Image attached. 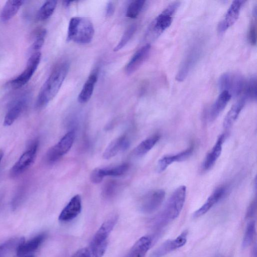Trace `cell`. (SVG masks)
Segmentation results:
<instances>
[{"label":"cell","instance_id":"1","mask_svg":"<svg viewBox=\"0 0 257 257\" xmlns=\"http://www.w3.org/2000/svg\"><path fill=\"white\" fill-rule=\"evenodd\" d=\"M69 68V64L63 62L53 69L38 96L36 102V107L38 109L45 107L55 97L67 76Z\"/></svg>","mask_w":257,"mask_h":257},{"label":"cell","instance_id":"2","mask_svg":"<svg viewBox=\"0 0 257 257\" xmlns=\"http://www.w3.org/2000/svg\"><path fill=\"white\" fill-rule=\"evenodd\" d=\"M186 196V187L184 185L178 187L173 192L162 212L156 218L157 226L163 227L179 215L184 206Z\"/></svg>","mask_w":257,"mask_h":257},{"label":"cell","instance_id":"3","mask_svg":"<svg viewBox=\"0 0 257 257\" xmlns=\"http://www.w3.org/2000/svg\"><path fill=\"white\" fill-rule=\"evenodd\" d=\"M94 34L93 25L86 18L75 17L69 22L67 40L79 44H87L93 39Z\"/></svg>","mask_w":257,"mask_h":257},{"label":"cell","instance_id":"4","mask_svg":"<svg viewBox=\"0 0 257 257\" xmlns=\"http://www.w3.org/2000/svg\"><path fill=\"white\" fill-rule=\"evenodd\" d=\"M180 5L179 1L171 3L155 18L149 28V36L156 39L170 27Z\"/></svg>","mask_w":257,"mask_h":257},{"label":"cell","instance_id":"5","mask_svg":"<svg viewBox=\"0 0 257 257\" xmlns=\"http://www.w3.org/2000/svg\"><path fill=\"white\" fill-rule=\"evenodd\" d=\"M202 52V46L200 42L194 43L190 47L180 65L176 76V80L181 82L185 79L199 60Z\"/></svg>","mask_w":257,"mask_h":257},{"label":"cell","instance_id":"6","mask_svg":"<svg viewBox=\"0 0 257 257\" xmlns=\"http://www.w3.org/2000/svg\"><path fill=\"white\" fill-rule=\"evenodd\" d=\"M245 80L240 74L226 72L223 74L218 80V87L221 91H226L234 97L242 92Z\"/></svg>","mask_w":257,"mask_h":257},{"label":"cell","instance_id":"7","mask_svg":"<svg viewBox=\"0 0 257 257\" xmlns=\"http://www.w3.org/2000/svg\"><path fill=\"white\" fill-rule=\"evenodd\" d=\"M41 58V52H34L28 59L25 70L18 76L10 80L8 85L12 88L18 89L27 83L37 70Z\"/></svg>","mask_w":257,"mask_h":257},{"label":"cell","instance_id":"8","mask_svg":"<svg viewBox=\"0 0 257 257\" xmlns=\"http://www.w3.org/2000/svg\"><path fill=\"white\" fill-rule=\"evenodd\" d=\"M75 138L73 131L68 132L55 146L51 147L46 154V159L49 163L57 161L71 149Z\"/></svg>","mask_w":257,"mask_h":257},{"label":"cell","instance_id":"9","mask_svg":"<svg viewBox=\"0 0 257 257\" xmlns=\"http://www.w3.org/2000/svg\"><path fill=\"white\" fill-rule=\"evenodd\" d=\"M39 142L36 141L20 157L12 167L10 174L12 177H17L27 170L34 162L37 156Z\"/></svg>","mask_w":257,"mask_h":257},{"label":"cell","instance_id":"10","mask_svg":"<svg viewBox=\"0 0 257 257\" xmlns=\"http://www.w3.org/2000/svg\"><path fill=\"white\" fill-rule=\"evenodd\" d=\"M165 197V192L163 190L158 189L150 191L141 199L139 208L143 213H152L159 208Z\"/></svg>","mask_w":257,"mask_h":257},{"label":"cell","instance_id":"11","mask_svg":"<svg viewBox=\"0 0 257 257\" xmlns=\"http://www.w3.org/2000/svg\"><path fill=\"white\" fill-rule=\"evenodd\" d=\"M188 232H182L176 238L165 241L152 253L151 257H163L168 253L184 245L187 241Z\"/></svg>","mask_w":257,"mask_h":257},{"label":"cell","instance_id":"12","mask_svg":"<svg viewBox=\"0 0 257 257\" xmlns=\"http://www.w3.org/2000/svg\"><path fill=\"white\" fill-rule=\"evenodd\" d=\"M244 3L243 1L238 0L234 1L232 3L223 18L218 24L217 28L219 33L224 32L236 22Z\"/></svg>","mask_w":257,"mask_h":257},{"label":"cell","instance_id":"13","mask_svg":"<svg viewBox=\"0 0 257 257\" xmlns=\"http://www.w3.org/2000/svg\"><path fill=\"white\" fill-rule=\"evenodd\" d=\"M117 219L118 216L115 214L109 216L96 232L89 244L96 245L108 243L107 238L116 224Z\"/></svg>","mask_w":257,"mask_h":257},{"label":"cell","instance_id":"14","mask_svg":"<svg viewBox=\"0 0 257 257\" xmlns=\"http://www.w3.org/2000/svg\"><path fill=\"white\" fill-rule=\"evenodd\" d=\"M81 207V197L79 195H76L71 199L61 212L59 220L66 222L73 220L80 213Z\"/></svg>","mask_w":257,"mask_h":257},{"label":"cell","instance_id":"15","mask_svg":"<svg viewBox=\"0 0 257 257\" xmlns=\"http://www.w3.org/2000/svg\"><path fill=\"white\" fill-rule=\"evenodd\" d=\"M150 50L149 44L139 49L127 63L125 68L126 73L131 74L137 70L148 57Z\"/></svg>","mask_w":257,"mask_h":257},{"label":"cell","instance_id":"16","mask_svg":"<svg viewBox=\"0 0 257 257\" xmlns=\"http://www.w3.org/2000/svg\"><path fill=\"white\" fill-rule=\"evenodd\" d=\"M226 188L221 186L216 188L209 196L206 202L193 213V217H199L207 213L215 204L221 200L226 192Z\"/></svg>","mask_w":257,"mask_h":257},{"label":"cell","instance_id":"17","mask_svg":"<svg viewBox=\"0 0 257 257\" xmlns=\"http://www.w3.org/2000/svg\"><path fill=\"white\" fill-rule=\"evenodd\" d=\"M193 146L175 155H167L160 159L157 165V171L161 173L165 171L172 163L175 162H179L185 160L192 153Z\"/></svg>","mask_w":257,"mask_h":257},{"label":"cell","instance_id":"18","mask_svg":"<svg viewBox=\"0 0 257 257\" xmlns=\"http://www.w3.org/2000/svg\"><path fill=\"white\" fill-rule=\"evenodd\" d=\"M130 143L125 136H121L111 141L104 150L102 157L104 159H109L119 152L124 151L129 146Z\"/></svg>","mask_w":257,"mask_h":257},{"label":"cell","instance_id":"19","mask_svg":"<svg viewBox=\"0 0 257 257\" xmlns=\"http://www.w3.org/2000/svg\"><path fill=\"white\" fill-rule=\"evenodd\" d=\"M152 241V238L150 236L141 237L131 248L125 257H145Z\"/></svg>","mask_w":257,"mask_h":257},{"label":"cell","instance_id":"20","mask_svg":"<svg viewBox=\"0 0 257 257\" xmlns=\"http://www.w3.org/2000/svg\"><path fill=\"white\" fill-rule=\"evenodd\" d=\"M224 140V135H220L211 151L207 155L202 164V169L204 171L211 169L220 156Z\"/></svg>","mask_w":257,"mask_h":257},{"label":"cell","instance_id":"21","mask_svg":"<svg viewBox=\"0 0 257 257\" xmlns=\"http://www.w3.org/2000/svg\"><path fill=\"white\" fill-rule=\"evenodd\" d=\"M231 97V95L227 91H221L210 108L209 114L210 121H213L218 116L226 107Z\"/></svg>","mask_w":257,"mask_h":257},{"label":"cell","instance_id":"22","mask_svg":"<svg viewBox=\"0 0 257 257\" xmlns=\"http://www.w3.org/2000/svg\"><path fill=\"white\" fill-rule=\"evenodd\" d=\"M45 237V234L42 233L27 242L24 241L18 246L17 248V255L20 257L35 251L43 243Z\"/></svg>","mask_w":257,"mask_h":257},{"label":"cell","instance_id":"23","mask_svg":"<svg viewBox=\"0 0 257 257\" xmlns=\"http://www.w3.org/2000/svg\"><path fill=\"white\" fill-rule=\"evenodd\" d=\"M97 77L96 71L93 72L89 75L78 96V101L80 103H84L90 99L92 95Z\"/></svg>","mask_w":257,"mask_h":257},{"label":"cell","instance_id":"24","mask_svg":"<svg viewBox=\"0 0 257 257\" xmlns=\"http://www.w3.org/2000/svg\"><path fill=\"white\" fill-rule=\"evenodd\" d=\"M24 2L22 0L7 1L1 13V21L6 22L13 18L17 14Z\"/></svg>","mask_w":257,"mask_h":257},{"label":"cell","instance_id":"25","mask_svg":"<svg viewBox=\"0 0 257 257\" xmlns=\"http://www.w3.org/2000/svg\"><path fill=\"white\" fill-rule=\"evenodd\" d=\"M26 99L18 100L7 112L4 120V125L10 126L18 118L26 105Z\"/></svg>","mask_w":257,"mask_h":257},{"label":"cell","instance_id":"26","mask_svg":"<svg viewBox=\"0 0 257 257\" xmlns=\"http://www.w3.org/2000/svg\"><path fill=\"white\" fill-rule=\"evenodd\" d=\"M246 101L242 97L232 106L223 120V126L225 128H229L235 122Z\"/></svg>","mask_w":257,"mask_h":257},{"label":"cell","instance_id":"27","mask_svg":"<svg viewBox=\"0 0 257 257\" xmlns=\"http://www.w3.org/2000/svg\"><path fill=\"white\" fill-rule=\"evenodd\" d=\"M158 135H155L142 141L135 149L134 154L138 157H141L149 152L160 140Z\"/></svg>","mask_w":257,"mask_h":257},{"label":"cell","instance_id":"28","mask_svg":"<svg viewBox=\"0 0 257 257\" xmlns=\"http://www.w3.org/2000/svg\"><path fill=\"white\" fill-rule=\"evenodd\" d=\"M243 97L246 101L256 100V79L255 76L250 77L245 81L242 91Z\"/></svg>","mask_w":257,"mask_h":257},{"label":"cell","instance_id":"29","mask_svg":"<svg viewBox=\"0 0 257 257\" xmlns=\"http://www.w3.org/2000/svg\"><path fill=\"white\" fill-rule=\"evenodd\" d=\"M57 6V1L51 0L46 1L40 8L38 18L40 21L49 19L53 14Z\"/></svg>","mask_w":257,"mask_h":257},{"label":"cell","instance_id":"30","mask_svg":"<svg viewBox=\"0 0 257 257\" xmlns=\"http://www.w3.org/2000/svg\"><path fill=\"white\" fill-rule=\"evenodd\" d=\"M247 38L249 43L255 45L256 43V7H255L252 12V18L248 29Z\"/></svg>","mask_w":257,"mask_h":257},{"label":"cell","instance_id":"31","mask_svg":"<svg viewBox=\"0 0 257 257\" xmlns=\"http://www.w3.org/2000/svg\"><path fill=\"white\" fill-rule=\"evenodd\" d=\"M129 165L124 163L111 168L101 169V172L103 177L105 176H119L124 174L128 169Z\"/></svg>","mask_w":257,"mask_h":257},{"label":"cell","instance_id":"32","mask_svg":"<svg viewBox=\"0 0 257 257\" xmlns=\"http://www.w3.org/2000/svg\"><path fill=\"white\" fill-rule=\"evenodd\" d=\"M255 231V224L254 220L249 221L246 227L242 240L243 247L248 246L252 241Z\"/></svg>","mask_w":257,"mask_h":257},{"label":"cell","instance_id":"33","mask_svg":"<svg viewBox=\"0 0 257 257\" xmlns=\"http://www.w3.org/2000/svg\"><path fill=\"white\" fill-rule=\"evenodd\" d=\"M145 1L137 0L133 1L127 7L126 16L127 17L134 19L137 17L144 6Z\"/></svg>","mask_w":257,"mask_h":257},{"label":"cell","instance_id":"34","mask_svg":"<svg viewBox=\"0 0 257 257\" xmlns=\"http://www.w3.org/2000/svg\"><path fill=\"white\" fill-rule=\"evenodd\" d=\"M136 26L135 25L130 26L123 34L119 42L115 47L114 48V51H117L125 46L130 40L136 30Z\"/></svg>","mask_w":257,"mask_h":257},{"label":"cell","instance_id":"35","mask_svg":"<svg viewBox=\"0 0 257 257\" xmlns=\"http://www.w3.org/2000/svg\"><path fill=\"white\" fill-rule=\"evenodd\" d=\"M46 30L44 29L40 30L35 37V41L32 45V49L35 52L39 51L43 46L46 35Z\"/></svg>","mask_w":257,"mask_h":257},{"label":"cell","instance_id":"36","mask_svg":"<svg viewBox=\"0 0 257 257\" xmlns=\"http://www.w3.org/2000/svg\"><path fill=\"white\" fill-rule=\"evenodd\" d=\"M116 184L114 182H109L106 184L103 190V195L105 197H110L113 195L115 191Z\"/></svg>","mask_w":257,"mask_h":257},{"label":"cell","instance_id":"37","mask_svg":"<svg viewBox=\"0 0 257 257\" xmlns=\"http://www.w3.org/2000/svg\"><path fill=\"white\" fill-rule=\"evenodd\" d=\"M103 177L101 174L100 168H95L94 169L90 176L91 181L93 183L97 184L102 181Z\"/></svg>","mask_w":257,"mask_h":257},{"label":"cell","instance_id":"38","mask_svg":"<svg viewBox=\"0 0 257 257\" xmlns=\"http://www.w3.org/2000/svg\"><path fill=\"white\" fill-rule=\"evenodd\" d=\"M71 257H91V256L87 247H85L78 250Z\"/></svg>","mask_w":257,"mask_h":257},{"label":"cell","instance_id":"39","mask_svg":"<svg viewBox=\"0 0 257 257\" xmlns=\"http://www.w3.org/2000/svg\"><path fill=\"white\" fill-rule=\"evenodd\" d=\"M256 209V203L255 201H253L247 210L246 217L247 218H250L252 217L255 214Z\"/></svg>","mask_w":257,"mask_h":257},{"label":"cell","instance_id":"40","mask_svg":"<svg viewBox=\"0 0 257 257\" xmlns=\"http://www.w3.org/2000/svg\"><path fill=\"white\" fill-rule=\"evenodd\" d=\"M114 11V6L112 2H109L107 5L106 15L108 17L111 16Z\"/></svg>","mask_w":257,"mask_h":257},{"label":"cell","instance_id":"41","mask_svg":"<svg viewBox=\"0 0 257 257\" xmlns=\"http://www.w3.org/2000/svg\"><path fill=\"white\" fill-rule=\"evenodd\" d=\"M71 2L70 1H64V5L66 6V7H67L68 6L70 5V4H71Z\"/></svg>","mask_w":257,"mask_h":257},{"label":"cell","instance_id":"42","mask_svg":"<svg viewBox=\"0 0 257 257\" xmlns=\"http://www.w3.org/2000/svg\"><path fill=\"white\" fill-rule=\"evenodd\" d=\"M3 156H4L3 151L2 150H0V163H1V160L3 157Z\"/></svg>","mask_w":257,"mask_h":257},{"label":"cell","instance_id":"43","mask_svg":"<svg viewBox=\"0 0 257 257\" xmlns=\"http://www.w3.org/2000/svg\"><path fill=\"white\" fill-rule=\"evenodd\" d=\"M25 257H33V256H25Z\"/></svg>","mask_w":257,"mask_h":257},{"label":"cell","instance_id":"44","mask_svg":"<svg viewBox=\"0 0 257 257\" xmlns=\"http://www.w3.org/2000/svg\"><path fill=\"white\" fill-rule=\"evenodd\" d=\"M216 257H221V256H216Z\"/></svg>","mask_w":257,"mask_h":257}]
</instances>
